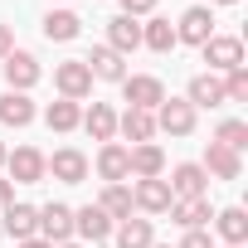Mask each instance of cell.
Masks as SVG:
<instances>
[{"mask_svg": "<svg viewBox=\"0 0 248 248\" xmlns=\"http://www.w3.org/2000/svg\"><path fill=\"white\" fill-rule=\"evenodd\" d=\"M0 122H5V127H30L34 122V102L25 93H5L0 97Z\"/></svg>", "mask_w": 248, "mask_h": 248, "instance_id": "cell-25", "label": "cell"}, {"mask_svg": "<svg viewBox=\"0 0 248 248\" xmlns=\"http://www.w3.org/2000/svg\"><path fill=\"white\" fill-rule=\"evenodd\" d=\"M204 175H214V180H238V175H243L238 151H229V146L209 141V151H204Z\"/></svg>", "mask_w": 248, "mask_h": 248, "instance_id": "cell-14", "label": "cell"}, {"mask_svg": "<svg viewBox=\"0 0 248 248\" xmlns=\"http://www.w3.org/2000/svg\"><path fill=\"white\" fill-rule=\"evenodd\" d=\"M151 10H156V0H122V15H132V20L137 15H151Z\"/></svg>", "mask_w": 248, "mask_h": 248, "instance_id": "cell-33", "label": "cell"}, {"mask_svg": "<svg viewBox=\"0 0 248 248\" xmlns=\"http://www.w3.org/2000/svg\"><path fill=\"white\" fill-rule=\"evenodd\" d=\"M170 219H175L180 229H204V224L214 219V214H209V195H204V200H175V204H170Z\"/></svg>", "mask_w": 248, "mask_h": 248, "instance_id": "cell-23", "label": "cell"}, {"mask_svg": "<svg viewBox=\"0 0 248 248\" xmlns=\"http://www.w3.org/2000/svg\"><path fill=\"white\" fill-rule=\"evenodd\" d=\"M73 233L88 238V243H107L112 238V219L97 204H83V209H73Z\"/></svg>", "mask_w": 248, "mask_h": 248, "instance_id": "cell-12", "label": "cell"}, {"mask_svg": "<svg viewBox=\"0 0 248 248\" xmlns=\"http://www.w3.org/2000/svg\"><path fill=\"white\" fill-rule=\"evenodd\" d=\"M112 238H117V248H151V243H156L151 219H122V224L112 229Z\"/></svg>", "mask_w": 248, "mask_h": 248, "instance_id": "cell-21", "label": "cell"}, {"mask_svg": "<svg viewBox=\"0 0 248 248\" xmlns=\"http://www.w3.org/2000/svg\"><path fill=\"white\" fill-rule=\"evenodd\" d=\"M78 127H83L93 141H112V137H117V112H112L107 102H93V107L83 112V122H78Z\"/></svg>", "mask_w": 248, "mask_h": 248, "instance_id": "cell-20", "label": "cell"}, {"mask_svg": "<svg viewBox=\"0 0 248 248\" xmlns=\"http://www.w3.org/2000/svg\"><path fill=\"white\" fill-rule=\"evenodd\" d=\"M200 54H204L209 73H233V68H243V39H233V34H214Z\"/></svg>", "mask_w": 248, "mask_h": 248, "instance_id": "cell-2", "label": "cell"}, {"mask_svg": "<svg viewBox=\"0 0 248 248\" xmlns=\"http://www.w3.org/2000/svg\"><path fill=\"white\" fill-rule=\"evenodd\" d=\"M209 39H214V10H209V5H190V10L180 15V25H175V44L204 49Z\"/></svg>", "mask_w": 248, "mask_h": 248, "instance_id": "cell-1", "label": "cell"}, {"mask_svg": "<svg viewBox=\"0 0 248 248\" xmlns=\"http://www.w3.org/2000/svg\"><path fill=\"white\" fill-rule=\"evenodd\" d=\"M180 248H214V238H209L204 229H185V238H180Z\"/></svg>", "mask_w": 248, "mask_h": 248, "instance_id": "cell-32", "label": "cell"}, {"mask_svg": "<svg viewBox=\"0 0 248 248\" xmlns=\"http://www.w3.org/2000/svg\"><path fill=\"white\" fill-rule=\"evenodd\" d=\"M209 5H238V0H209Z\"/></svg>", "mask_w": 248, "mask_h": 248, "instance_id": "cell-37", "label": "cell"}, {"mask_svg": "<svg viewBox=\"0 0 248 248\" xmlns=\"http://www.w3.org/2000/svg\"><path fill=\"white\" fill-rule=\"evenodd\" d=\"M117 127H122V137H127L132 146H141V141H151L156 137V112H141V107H127L117 117Z\"/></svg>", "mask_w": 248, "mask_h": 248, "instance_id": "cell-18", "label": "cell"}, {"mask_svg": "<svg viewBox=\"0 0 248 248\" xmlns=\"http://www.w3.org/2000/svg\"><path fill=\"white\" fill-rule=\"evenodd\" d=\"M224 97H229V102H248V68L224 73Z\"/></svg>", "mask_w": 248, "mask_h": 248, "instance_id": "cell-31", "label": "cell"}, {"mask_svg": "<svg viewBox=\"0 0 248 248\" xmlns=\"http://www.w3.org/2000/svg\"><path fill=\"white\" fill-rule=\"evenodd\" d=\"M5 166H10V175H15V185H39L49 170H44V156L34 151V146H20L15 156H5Z\"/></svg>", "mask_w": 248, "mask_h": 248, "instance_id": "cell-13", "label": "cell"}, {"mask_svg": "<svg viewBox=\"0 0 248 248\" xmlns=\"http://www.w3.org/2000/svg\"><path fill=\"white\" fill-rule=\"evenodd\" d=\"M15 200V180H0V204H10Z\"/></svg>", "mask_w": 248, "mask_h": 248, "instance_id": "cell-35", "label": "cell"}, {"mask_svg": "<svg viewBox=\"0 0 248 248\" xmlns=\"http://www.w3.org/2000/svg\"><path fill=\"white\" fill-rule=\"evenodd\" d=\"M39 238L54 243V248L68 243V238H73V209H68V204H44V209H39Z\"/></svg>", "mask_w": 248, "mask_h": 248, "instance_id": "cell-9", "label": "cell"}, {"mask_svg": "<svg viewBox=\"0 0 248 248\" xmlns=\"http://www.w3.org/2000/svg\"><path fill=\"white\" fill-rule=\"evenodd\" d=\"M44 170H54L59 185H83V180H88V156L73 151V146H63V151H54V156L44 161Z\"/></svg>", "mask_w": 248, "mask_h": 248, "instance_id": "cell-8", "label": "cell"}, {"mask_svg": "<svg viewBox=\"0 0 248 248\" xmlns=\"http://www.w3.org/2000/svg\"><path fill=\"white\" fill-rule=\"evenodd\" d=\"M141 44H146L151 54H170V49H175V25H170V20H146V25H141Z\"/></svg>", "mask_w": 248, "mask_h": 248, "instance_id": "cell-28", "label": "cell"}, {"mask_svg": "<svg viewBox=\"0 0 248 248\" xmlns=\"http://www.w3.org/2000/svg\"><path fill=\"white\" fill-rule=\"evenodd\" d=\"M59 248H83V243H73V238H68V243H59Z\"/></svg>", "mask_w": 248, "mask_h": 248, "instance_id": "cell-38", "label": "cell"}, {"mask_svg": "<svg viewBox=\"0 0 248 248\" xmlns=\"http://www.w3.org/2000/svg\"><path fill=\"white\" fill-rule=\"evenodd\" d=\"M214 229H219V238H224L229 248H238V243L248 238V214H243V209H224V214H214Z\"/></svg>", "mask_w": 248, "mask_h": 248, "instance_id": "cell-29", "label": "cell"}, {"mask_svg": "<svg viewBox=\"0 0 248 248\" xmlns=\"http://www.w3.org/2000/svg\"><path fill=\"white\" fill-rule=\"evenodd\" d=\"M54 88H59L68 102L88 97V93H93V73H88V63H83V59H68V63H59V68H54Z\"/></svg>", "mask_w": 248, "mask_h": 248, "instance_id": "cell-5", "label": "cell"}, {"mask_svg": "<svg viewBox=\"0 0 248 248\" xmlns=\"http://www.w3.org/2000/svg\"><path fill=\"white\" fill-rule=\"evenodd\" d=\"M44 122H49V132H73L78 122H83V107H78V102H68V97H59V102H49V107H44Z\"/></svg>", "mask_w": 248, "mask_h": 248, "instance_id": "cell-27", "label": "cell"}, {"mask_svg": "<svg viewBox=\"0 0 248 248\" xmlns=\"http://www.w3.org/2000/svg\"><path fill=\"white\" fill-rule=\"evenodd\" d=\"M0 166H5V146H0Z\"/></svg>", "mask_w": 248, "mask_h": 248, "instance_id": "cell-39", "label": "cell"}, {"mask_svg": "<svg viewBox=\"0 0 248 248\" xmlns=\"http://www.w3.org/2000/svg\"><path fill=\"white\" fill-rule=\"evenodd\" d=\"M190 107H224L229 97H224V78L219 73H200V78H190V97H185Z\"/></svg>", "mask_w": 248, "mask_h": 248, "instance_id": "cell-19", "label": "cell"}, {"mask_svg": "<svg viewBox=\"0 0 248 248\" xmlns=\"http://www.w3.org/2000/svg\"><path fill=\"white\" fill-rule=\"evenodd\" d=\"M166 185H170V195H175V200H204V195H209V175H204V166H195V161L175 166Z\"/></svg>", "mask_w": 248, "mask_h": 248, "instance_id": "cell-6", "label": "cell"}, {"mask_svg": "<svg viewBox=\"0 0 248 248\" xmlns=\"http://www.w3.org/2000/svg\"><path fill=\"white\" fill-rule=\"evenodd\" d=\"M97 175L107 180V185H122L132 175V166H127V146H117V141H102V151H97Z\"/></svg>", "mask_w": 248, "mask_h": 248, "instance_id": "cell-17", "label": "cell"}, {"mask_svg": "<svg viewBox=\"0 0 248 248\" xmlns=\"http://www.w3.org/2000/svg\"><path fill=\"white\" fill-rule=\"evenodd\" d=\"M151 248H166V243H151Z\"/></svg>", "mask_w": 248, "mask_h": 248, "instance_id": "cell-40", "label": "cell"}, {"mask_svg": "<svg viewBox=\"0 0 248 248\" xmlns=\"http://www.w3.org/2000/svg\"><path fill=\"white\" fill-rule=\"evenodd\" d=\"M214 141H219V146H229V151H243V146H248V122H238V117L219 122V132H214Z\"/></svg>", "mask_w": 248, "mask_h": 248, "instance_id": "cell-30", "label": "cell"}, {"mask_svg": "<svg viewBox=\"0 0 248 248\" xmlns=\"http://www.w3.org/2000/svg\"><path fill=\"white\" fill-rule=\"evenodd\" d=\"M156 132H170V137H190L195 132V107L185 97H166L156 107Z\"/></svg>", "mask_w": 248, "mask_h": 248, "instance_id": "cell-4", "label": "cell"}, {"mask_svg": "<svg viewBox=\"0 0 248 248\" xmlns=\"http://www.w3.org/2000/svg\"><path fill=\"white\" fill-rule=\"evenodd\" d=\"M107 49H112V54H132V49H141V25H137L132 15L107 20Z\"/></svg>", "mask_w": 248, "mask_h": 248, "instance_id": "cell-16", "label": "cell"}, {"mask_svg": "<svg viewBox=\"0 0 248 248\" xmlns=\"http://www.w3.org/2000/svg\"><path fill=\"white\" fill-rule=\"evenodd\" d=\"M122 97H127L132 107H141V112H156V107L166 102V83H161V78H151V73L122 78Z\"/></svg>", "mask_w": 248, "mask_h": 248, "instance_id": "cell-3", "label": "cell"}, {"mask_svg": "<svg viewBox=\"0 0 248 248\" xmlns=\"http://www.w3.org/2000/svg\"><path fill=\"white\" fill-rule=\"evenodd\" d=\"M127 166H132V175H137V180H156V175L166 170V151H161L156 141L127 146Z\"/></svg>", "mask_w": 248, "mask_h": 248, "instance_id": "cell-11", "label": "cell"}, {"mask_svg": "<svg viewBox=\"0 0 248 248\" xmlns=\"http://www.w3.org/2000/svg\"><path fill=\"white\" fill-rule=\"evenodd\" d=\"M5 233L20 238V243H25V238H39V209L10 200V204H5Z\"/></svg>", "mask_w": 248, "mask_h": 248, "instance_id": "cell-15", "label": "cell"}, {"mask_svg": "<svg viewBox=\"0 0 248 248\" xmlns=\"http://www.w3.org/2000/svg\"><path fill=\"white\" fill-rule=\"evenodd\" d=\"M5 83H10V93H30L39 83V59L25 49H10L5 54Z\"/></svg>", "mask_w": 248, "mask_h": 248, "instance_id": "cell-7", "label": "cell"}, {"mask_svg": "<svg viewBox=\"0 0 248 248\" xmlns=\"http://www.w3.org/2000/svg\"><path fill=\"white\" fill-rule=\"evenodd\" d=\"M20 248H54V243H44V238H25Z\"/></svg>", "mask_w": 248, "mask_h": 248, "instance_id": "cell-36", "label": "cell"}, {"mask_svg": "<svg viewBox=\"0 0 248 248\" xmlns=\"http://www.w3.org/2000/svg\"><path fill=\"white\" fill-rule=\"evenodd\" d=\"M97 209H102L112 224L132 219V190H127V185H107V190H102V200H97Z\"/></svg>", "mask_w": 248, "mask_h": 248, "instance_id": "cell-26", "label": "cell"}, {"mask_svg": "<svg viewBox=\"0 0 248 248\" xmlns=\"http://www.w3.org/2000/svg\"><path fill=\"white\" fill-rule=\"evenodd\" d=\"M10 49H15V34H10V25H0V63H5Z\"/></svg>", "mask_w": 248, "mask_h": 248, "instance_id": "cell-34", "label": "cell"}, {"mask_svg": "<svg viewBox=\"0 0 248 248\" xmlns=\"http://www.w3.org/2000/svg\"><path fill=\"white\" fill-rule=\"evenodd\" d=\"M78 30H83V20H78L73 10H49V15H44V39L68 44V39H78Z\"/></svg>", "mask_w": 248, "mask_h": 248, "instance_id": "cell-24", "label": "cell"}, {"mask_svg": "<svg viewBox=\"0 0 248 248\" xmlns=\"http://www.w3.org/2000/svg\"><path fill=\"white\" fill-rule=\"evenodd\" d=\"M83 63H88L93 78H107V83H122V78H127V63H122V54H112L107 44L93 49V59H83Z\"/></svg>", "mask_w": 248, "mask_h": 248, "instance_id": "cell-22", "label": "cell"}, {"mask_svg": "<svg viewBox=\"0 0 248 248\" xmlns=\"http://www.w3.org/2000/svg\"><path fill=\"white\" fill-rule=\"evenodd\" d=\"M132 204H137L141 214H166V209L175 204V195H170V185L156 175V180H137V190H132Z\"/></svg>", "mask_w": 248, "mask_h": 248, "instance_id": "cell-10", "label": "cell"}]
</instances>
